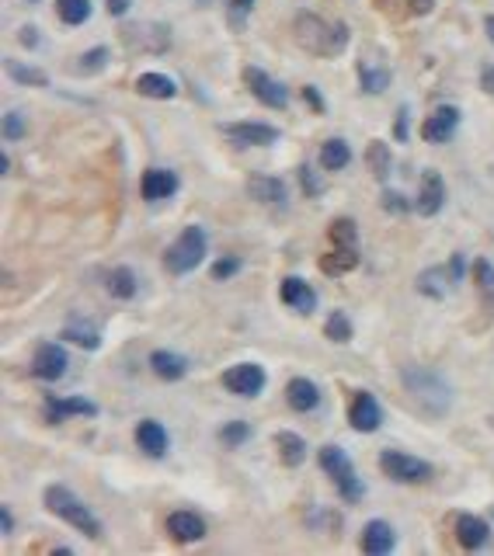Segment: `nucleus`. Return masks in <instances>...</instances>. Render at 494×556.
Returning a JSON list of instances; mask_svg holds the SVG:
<instances>
[{"label": "nucleus", "mask_w": 494, "mask_h": 556, "mask_svg": "<svg viewBox=\"0 0 494 556\" xmlns=\"http://www.w3.org/2000/svg\"><path fill=\"white\" fill-rule=\"evenodd\" d=\"M400 383H404V393L411 396V403L422 414H429V418H446L449 414V407H453V386L435 369L404 365L400 369Z\"/></svg>", "instance_id": "1"}, {"label": "nucleus", "mask_w": 494, "mask_h": 556, "mask_svg": "<svg viewBox=\"0 0 494 556\" xmlns=\"http://www.w3.org/2000/svg\"><path fill=\"white\" fill-rule=\"evenodd\" d=\"M293 35H297L299 46H303L306 53H314V56H338V53H345V46H348V25L328 21V18L310 14V11H299L297 14Z\"/></svg>", "instance_id": "2"}, {"label": "nucleus", "mask_w": 494, "mask_h": 556, "mask_svg": "<svg viewBox=\"0 0 494 556\" xmlns=\"http://www.w3.org/2000/svg\"><path fill=\"white\" fill-rule=\"evenodd\" d=\"M46 508L56 515V519H63L66 525H73V528H80L88 539H101V522L98 515L77 497V494L63 487V484H53V487H46Z\"/></svg>", "instance_id": "3"}, {"label": "nucleus", "mask_w": 494, "mask_h": 556, "mask_svg": "<svg viewBox=\"0 0 494 556\" xmlns=\"http://www.w3.org/2000/svg\"><path fill=\"white\" fill-rule=\"evenodd\" d=\"M205 251H209V237H205V229L198 227H185L178 233V240L167 247L164 254V268L171 275H188V271H196L198 264L205 261Z\"/></svg>", "instance_id": "4"}, {"label": "nucleus", "mask_w": 494, "mask_h": 556, "mask_svg": "<svg viewBox=\"0 0 494 556\" xmlns=\"http://www.w3.org/2000/svg\"><path fill=\"white\" fill-rule=\"evenodd\" d=\"M321 469L334 480L338 494H341L348 504H359V501H363V494H365L363 480H359V473H356V466H352V459H348L345 449L324 445V449H321Z\"/></svg>", "instance_id": "5"}, {"label": "nucleus", "mask_w": 494, "mask_h": 556, "mask_svg": "<svg viewBox=\"0 0 494 556\" xmlns=\"http://www.w3.org/2000/svg\"><path fill=\"white\" fill-rule=\"evenodd\" d=\"M380 469L397 484H425V480H431V462L407 456V452H397V449L380 452Z\"/></svg>", "instance_id": "6"}, {"label": "nucleus", "mask_w": 494, "mask_h": 556, "mask_svg": "<svg viewBox=\"0 0 494 556\" xmlns=\"http://www.w3.org/2000/svg\"><path fill=\"white\" fill-rule=\"evenodd\" d=\"M264 383H268V376L258 361H237L223 372V386L237 396H258L264 390Z\"/></svg>", "instance_id": "7"}, {"label": "nucleus", "mask_w": 494, "mask_h": 556, "mask_svg": "<svg viewBox=\"0 0 494 556\" xmlns=\"http://www.w3.org/2000/svg\"><path fill=\"white\" fill-rule=\"evenodd\" d=\"M244 84H247V91L262 101V104H268V108H286V104H289V91H286L275 77H268L262 66H247V70H244Z\"/></svg>", "instance_id": "8"}, {"label": "nucleus", "mask_w": 494, "mask_h": 556, "mask_svg": "<svg viewBox=\"0 0 494 556\" xmlns=\"http://www.w3.org/2000/svg\"><path fill=\"white\" fill-rule=\"evenodd\" d=\"M66 352L56 344V341H42L38 348H35V359H32V376L35 379H46V383H56V379H63L66 376Z\"/></svg>", "instance_id": "9"}, {"label": "nucleus", "mask_w": 494, "mask_h": 556, "mask_svg": "<svg viewBox=\"0 0 494 556\" xmlns=\"http://www.w3.org/2000/svg\"><path fill=\"white\" fill-rule=\"evenodd\" d=\"M348 425L356 427V431H363V435L380 431V425H383V407H380V400L373 393L359 390L352 396V403H348Z\"/></svg>", "instance_id": "10"}, {"label": "nucleus", "mask_w": 494, "mask_h": 556, "mask_svg": "<svg viewBox=\"0 0 494 556\" xmlns=\"http://www.w3.org/2000/svg\"><path fill=\"white\" fill-rule=\"evenodd\" d=\"M220 132L237 146H272L279 139V129L268 122H233V126H220Z\"/></svg>", "instance_id": "11"}, {"label": "nucleus", "mask_w": 494, "mask_h": 556, "mask_svg": "<svg viewBox=\"0 0 494 556\" xmlns=\"http://www.w3.org/2000/svg\"><path fill=\"white\" fill-rule=\"evenodd\" d=\"M460 126V108H453V104H439L435 112H431L429 119L422 122V139L425 143H449V136L456 132Z\"/></svg>", "instance_id": "12"}, {"label": "nucleus", "mask_w": 494, "mask_h": 556, "mask_svg": "<svg viewBox=\"0 0 494 556\" xmlns=\"http://www.w3.org/2000/svg\"><path fill=\"white\" fill-rule=\"evenodd\" d=\"M446 202V181L439 170H422V181H418V198H414V209L422 216H435Z\"/></svg>", "instance_id": "13"}, {"label": "nucleus", "mask_w": 494, "mask_h": 556, "mask_svg": "<svg viewBox=\"0 0 494 556\" xmlns=\"http://www.w3.org/2000/svg\"><path fill=\"white\" fill-rule=\"evenodd\" d=\"M98 414V403L84 400V396H49L46 400V418L49 421H66V418H95Z\"/></svg>", "instance_id": "14"}, {"label": "nucleus", "mask_w": 494, "mask_h": 556, "mask_svg": "<svg viewBox=\"0 0 494 556\" xmlns=\"http://www.w3.org/2000/svg\"><path fill=\"white\" fill-rule=\"evenodd\" d=\"M279 299H282L289 310H297V313H314V306H317V293H314V289H310V282H303L299 275L282 278V286H279Z\"/></svg>", "instance_id": "15"}, {"label": "nucleus", "mask_w": 494, "mask_h": 556, "mask_svg": "<svg viewBox=\"0 0 494 556\" xmlns=\"http://www.w3.org/2000/svg\"><path fill=\"white\" fill-rule=\"evenodd\" d=\"M178 174L174 170H164V167H150L147 174H143V181H139V192L147 202H161V198H171L178 192Z\"/></svg>", "instance_id": "16"}, {"label": "nucleus", "mask_w": 494, "mask_h": 556, "mask_svg": "<svg viewBox=\"0 0 494 556\" xmlns=\"http://www.w3.org/2000/svg\"><path fill=\"white\" fill-rule=\"evenodd\" d=\"M488 539H491V528L484 519H477V515H460L456 519V543H460L463 550H484L488 546Z\"/></svg>", "instance_id": "17"}, {"label": "nucleus", "mask_w": 494, "mask_h": 556, "mask_svg": "<svg viewBox=\"0 0 494 556\" xmlns=\"http://www.w3.org/2000/svg\"><path fill=\"white\" fill-rule=\"evenodd\" d=\"M453 282H456L453 268H449V264H435V268H425V271L418 275V293H425L429 299H446Z\"/></svg>", "instance_id": "18"}, {"label": "nucleus", "mask_w": 494, "mask_h": 556, "mask_svg": "<svg viewBox=\"0 0 494 556\" xmlns=\"http://www.w3.org/2000/svg\"><path fill=\"white\" fill-rule=\"evenodd\" d=\"M167 532L174 543H198L205 535V522L198 519L196 511H174L167 519Z\"/></svg>", "instance_id": "19"}, {"label": "nucleus", "mask_w": 494, "mask_h": 556, "mask_svg": "<svg viewBox=\"0 0 494 556\" xmlns=\"http://www.w3.org/2000/svg\"><path fill=\"white\" fill-rule=\"evenodd\" d=\"M397 546V532H394V525H387V522H369L363 528V553H373V556H383V553H390Z\"/></svg>", "instance_id": "20"}, {"label": "nucleus", "mask_w": 494, "mask_h": 556, "mask_svg": "<svg viewBox=\"0 0 494 556\" xmlns=\"http://www.w3.org/2000/svg\"><path fill=\"white\" fill-rule=\"evenodd\" d=\"M136 445L147 452L150 459H161L167 452V431H164V425L161 421H139L136 425Z\"/></svg>", "instance_id": "21"}, {"label": "nucleus", "mask_w": 494, "mask_h": 556, "mask_svg": "<svg viewBox=\"0 0 494 556\" xmlns=\"http://www.w3.org/2000/svg\"><path fill=\"white\" fill-rule=\"evenodd\" d=\"M150 369L167 379V383H178V379H185L188 376V359L185 355H178V352H167V348H157L154 355H150Z\"/></svg>", "instance_id": "22"}, {"label": "nucleus", "mask_w": 494, "mask_h": 556, "mask_svg": "<svg viewBox=\"0 0 494 556\" xmlns=\"http://www.w3.org/2000/svg\"><path fill=\"white\" fill-rule=\"evenodd\" d=\"M247 195L264 205H286V185H282V178L255 174V178H247Z\"/></svg>", "instance_id": "23"}, {"label": "nucleus", "mask_w": 494, "mask_h": 556, "mask_svg": "<svg viewBox=\"0 0 494 556\" xmlns=\"http://www.w3.org/2000/svg\"><path fill=\"white\" fill-rule=\"evenodd\" d=\"M390 80H394L390 66L376 63V60H365L363 56V63H359V84H363L365 95H383V91L390 87Z\"/></svg>", "instance_id": "24"}, {"label": "nucleus", "mask_w": 494, "mask_h": 556, "mask_svg": "<svg viewBox=\"0 0 494 556\" xmlns=\"http://www.w3.org/2000/svg\"><path fill=\"white\" fill-rule=\"evenodd\" d=\"M286 400H289V407H293V411H299V414H310V411L321 403V390H317L310 379L297 376V379H289V386H286Z\"/></svg>", "instance_id": "25"}, {"label": "nucleus", "mask_w": 494, "mask_h": 556, "mask_svg": "<svg viewBox=\"0 0 494 556\" xmlns=\"http://www.w3.org/2000/svg\"><path fill=\"white\" fill-rule=\"evenodd\" d=\"M136 91L143 95V98H154V101H171L178 95V84L164 77V73H143L139 80H136Z\"/></svg>", "instance_id": "26"}, {"label": "nucleus", "mask_w": 494, "mask_h": 556, "mask_svg": "<svg viewBox=\"0 0 494 556\" xmlns=\"http://www.w3.org/2000/svg\"><path fill=\"white\" fill-rule=\"evenodd\" d=\"M359 264V247H334L331 244L328 254H321V271L324 275H345Z\"/></svg>", "instance_id": "27"}, {"label": "nucleus", "mask_w": 494, "mask_h": 556, "mask_svg": "<svg viewBox=\"0 0 494 556\" xmlns=\"http://www.w3.org/2000/svg\"><path fill=\"white\" fill-rule=\"evenodd\" d=\"M275 445H279V459L286 462V466H299L306 452H310V445L299 438L297 431H279L275 435Z\"/></svg>", "instance_id": "28"}, {"label": "nucleus", "mask_w": 494, "mask_h": 556, "mask_svg": "<svg viewBox=\"0 0 494 556\" xmlns=\"http://www.w3.org/2000/svg\"><path fill=\"white\" fill-rule=\"evenodd\" d=\"M365 167H369V170H373V178H380V181H387V178H390V170H394V157H390V146H387L383 139L369 143V150H365Z\"/></svg>", "instance_id": "29"}, {"label": "nucleus", "mask_w": 494, "mask_h": 556, "mask_svg": "<svg viewBox=\"0 0 494 556\" xmlns=\"http://www.w3.org/2000/svg\"><path fill=\"white\" fill-rule=\"evenodd\" d=\"M348 164H352V146L345 139H328L321 146V167L324 170H345Z\"/></svg>", "instance_id": "30"}, {"label": "nucleus", "mask_w": 494, "mask_h": 556, "mask_svg": "<svg viewBox=\"0 0 494 556\" xmlns=\"http://www.w3.org/2000/svg\"><path fill=\"white\" fill-rule=\"evenodd\" d=\"M473 282H477V293L484 299L488 313L494 317V264L484 261V258H477V261H473Z\"/></svg>", "instance_id": "31"}, {"label": "nucleus", "mask_w": 494, "mask_h": 556, "mask_svg": "<svg viewBox=\"0 0 494 556\" xmlns=\"http://www.w3.org/2000/svg\"><path fill=\"white\" fill-rule=\"evenodd\" d=\"M7 73L14 84H25V87H49V77L38 70V66H25L21 60H7Z\"/></svg>", "instance_id": "32"}, {"label": "nucleus", "mask_w": 494, "mask_h": 556, "mask_svg": "<svg viewBox=\"0 0 494 556\" xmlns=\"http://www.w3.org/2000/svg\"><path fill=\"white\" fill-rule=\"evenodd\" d=\"M105 286H108V293L115 295V299H132V295H136V289H139V286H136V275H132V268H112Z\"/></svg>", "instance_id": "33"}, {"label": "nucleus", "mask_w": 494, "mask_h": 556, "mask_svg": "<svg viewBox=\"0 0 494 556\" xmlns=\"http://www.w3.org/2000/svg\"><path fill=\"white\" fill-rule=\"evenodd\" d=\"M331 244L334 247H359V227H356V220H334L328 229Z\"/></svg>", "instance_id": "34"}, {"label": "nucleus", "mask_w": 494, "mask_h": 556, "mask_svg": "<svg viewBox=\"0 0 494 556\" xmlns=\"http://www.w3.org/2000/svg\"><path fill=\"white\" fill-rule=\"evenodd\" d=\"M56 14L66 25H84L91 18V0H56Z\"/></svg>", "instance_id": "35"}, {"label": "nucleus", "mask_w": 494, "mask_h": 556, "mask_svg": "<svg viewBox=\"0 0 494 556\" xmlns=\"http://www.w3.org/2000/svg\"><path fill=\"white\" fill-rule=\"evenodd\" d=\"M66 341H73V344H80V348H88V352H98L101 348V334L95 328H84V324H70L63 330Z\"/></svg>", "instance_id": "36"}, {"label": "nucleus", "mask_w": 494, "mask_h": 556, "mask_svg": "<svg viewBox=\"0 0 494 556\" xmlns=\"http://www.w3.org/2000/svg\"><path fill=\"white\" fill-rule=\"evenodd\" d=\"M324 334H328V341H338V344H345V341H352V320L338 310V313H331L328 324H324Z\"/></svg>", "instance_id": "37"}, {"label": "nucleus", "mask_w": 494, "mask_h": 556, "mask_svg": "<svg viewBox=\"0 0 494 556\" xmlns=\"http://www.w3.org/2000/svg\"><path fill=\"white\" fill-rule=\"evenodd\" d=\"M247 438H251V425L247 421H230L227 427H220V442L227 449H240Z\"/></svg>", "instance_id": "38"}, {"label": "nucleus", "mask_w": 494, "mask_h": 556, "mask_svg": "<svg viewBox=\"0 0 494 556\" xmlns=\"http://www.w3.org/2000/svg\"><path fill=\"white\" fill-rule=\"evenodd\" d=\"M251 11H255V0H227V21H230V29L240 32L247 25Z\"/></svg>", "instance_id": "39"}, {"label": "nucleus", "mask_w": 494, "mask_h": 556, "mask_svg": "<svg viewBox=\"0 0 494 556\" xmlns=\"http://www.w3.org/2000/svg\"><path fill=\"white\" fill-rule=\"evenodd\" d=\"M299 185H303V192H306L310 198L324 195V181H321V174H317L310 164L299 167Z\"/></svg>", "instance_id": "40"}, {"label": "nucleus", "mask_w": 494, "mask_h": 556, "mask_svg": "<svg viewBox=\"0 0 494 556\" xmlns=\"http://www.w3.org/2000/svg\"><path fill=\"white\" fill-rule=\"evenodd\" d=\"M105 63H108V49H91L80 56L77 73H98V70H105Z\"/></svg>", "instance_id": "41"}, {"label": "nucleus", "mask_w": 494, "mask_h": 556, "mask_svg": "<svg viewBox=\"0 0 494 556\" xmlns=\"http://www.w3.org/2000/svg\"><path fill=\"white\" fill-rule=\"evenodd\" d=\"M25 136V115L21 112H7L4 115V139L7 143H18Z\"/></svg>", "instance_id": "42"}, {"label": "nucleus", "mask_w": 494, "mask_h": 556, "mask_svg": "<svg viewBox=\"0 0 494 556\" xmlns=\"http://www.w3.org/2000/svg\"><path fill=\"white\" fill-rule=\"evenodd\" d=\"M237 271H240V258H223V261L213 264V278H216V282L230 278V275H237Z\"/></svg>", "instance_id": "43"}, {"label": "nucleus", "mask_w": 494, "mask_h": 556, "mask_svg": "<svg viewBox=\"0 0 494 556\" xmlns=\"http://www.w3.org/2000/svg\"><path fill=\"white\" fill-rule=\"evenodd\" d=\"M383 209L400 216V212H407V202H404V195H400V192H383Z\"/></svg>", "instance_id": "44"}, {"label": "nucleus", "mask_w": 494, "mask_h": 556, "mask_svg": "<svg viewBox=\"0 0 494 556\" xmlns=\"http://www.w3.org/2000/svg\"><path fill=\"white\" fill-rule=\"evenodd\" d=\"M407 4V14H431L435 0H404Z\"/></svg>", "instance_id": "45"}, {"label": "nucleus", "mask_w": 494, "mask_h": 556, "mask_svg": "<svg viewBox=\"0 0 494 556\" xmlns=\"http://www.w3.org/2000/svg\"><path fill=\"white\" fill-rule=\"evenodd\" d=\"M303 101H306V104H314L317 112H324V98H321V91H317V87H303Z\"/></svg>", "instance_id": "46"}, {"label": "nucleus", "mask_w": 494, "mask_h": 556, "mask_svg": "<svg viewBox=\"0 0 494 556\" xmlns=\"http://www.w3.org/2000/svg\"><path fill=\"white\" fill-rule=\"evenodd\" d=\"M132 0H108V11H112V18H122L126 11H130Z\"/></svg>", "instance_id": "47"}, {"label": "nucleus", "mask_w": 494, "mask_h": 556, "mask_svg": "<svg viewBox=\"0 0 494 556\" xmlns=\"http://www.w3.org/2000/svg\"><path fill=\"white\" fill-rule=\"evenodd\" d=\"M0 532H4V535H11V532H14V519H11V511H7V508H0Z\"/></svg>", "instance_id": "48"}, {"label": "nucleus", "mask_w": 494, "mask_h": 556, "mask_svg": "<svg viewBox=\"0 0 494 556\" xmlns=\"http://www.w3.org/2000/svg\"><path fill=\"white\" fill-rule=\"evenodd\" d=\"M481 80H484V91L494 95V66H484V70H481Z\"/></svg>", "instance_id": "49"}, {"label": "nucleus", "mask_w": 494, "mask_h": 556, "mask_svg": "<svg viewBox=\"0 0 494 556\" xmlns=\"http://www.w3.org/2000/svg\"><path fill=\"white\" fill-rule=\"evenodd\" d=\"M407 136V108H400V119H397V139Z\"/></svg>", "instance_id": "50"}, {"label": "nucleus", "mask_w": 494, "mask_h": 556, "mask_svg": "<svg viewBox=\"0 0 494 556\" xmlns=\"http://www.w3.org/2000/svg\"><path fill=\"white\" fill-rule=\"evenodd\" d=\"M21 42H25V46H38V35H35V29H21Z\"/></svg>", "instance_id": "51"}, {"label": "nucleus", "mask_w": 494, "mask_h": 556, "mask_svg": "<svg viewBox=\"0 0 494 556\" xmlns=\"http://www.w3.org/2000/svg\"><path fill=\"white\" fill-rule=\"evenodd\" d=\"M484 29H488V38H491V46H494V14L488 18V21H484Z\"/></svg>", "instance_id": "52"}, {"label": "nucleus", "mask_w": 494, "mask_h": 556, "mask_svg": "<svg viewBox=\"0 0 494 556\" xmlns=\"http://www.w3.org/2000/svg\"><path fill=\"white\" fill-rule=\"evenodd\" d=\"M198 4H209V0H198Z\"/></svg>", "instance_id": "53"}]
</instances>
